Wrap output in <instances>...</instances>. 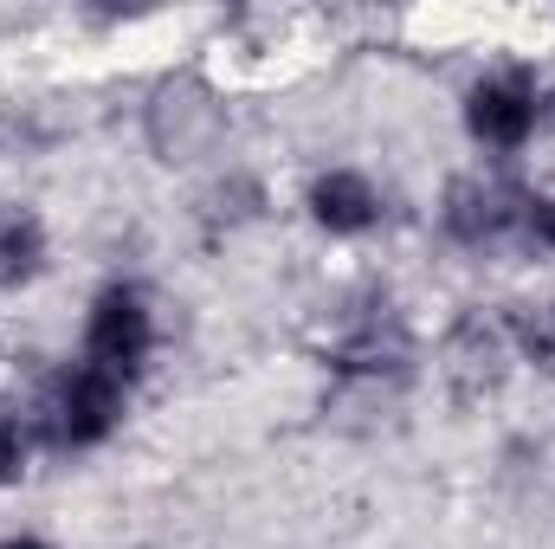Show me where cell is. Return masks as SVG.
I'll return each mask as SVG.
<instances>
[{"label":"cell","instance_id":"obj_5","mask_svg":"<svg viewBox=\"0 0 555 549\" xmlns=\"http://www.w3.org/2000/svg\"><path fill=\"white\" fill-rule=\"evenodd\" d=\"M543 124V85L537 72H491L465 91V130L491 155H517Z\"/></svg>","mask_w":555,"mask_h":549},{"label":"cell","instance_id":"obj_10","mask_svg":"<svg viewBox=\"0 0 555 549\" xmlns=\"http://www.w3.org/2000/svg\"><path fill=\"white\" fill-rule=\"evenodd\" d=\"M524 246L555 259V194H530V220H524Z\"/></svg>","mask_w":555,"mask_h":549},{"label":"cell","instance_id":"obj_1","mask_svg":"<svg viewBox=\"0 0 555 549\" xmlns=\"http://www.w3.org/2000/svg\"><path fill=\"white\" fill-rule=\"evenodd\" d=\"M124 408H130V382H117V375H104V369H91V362L78 356V362H65V369L46 382V395H39V426H46L52 446L85 452V446H104V439L117 433Z\"/></svg>","mask_w":555,"mask_h":549},{"label":"cell","instance_id":"obj_7","mask_svg":"<svg viewBox=\"0 0 555 549\" xmlns=\"http://www.w3.org/2000/svg\"><path fill=\"white\" fill-rule=\"evenodd\" d=\"M304 207H310V220H317L323 233H336V240H356V233H375V227H382V188H375L369 175H356V168H323V175L310 181Z\"/></svg>","mask_w":555,"mask_h":549},{"label":"cell","instance_id":"obj_12","mask_svg":"<svg viewBox=\"0 0 555 549\" xmlns=\"http://www.w3.org/2000/svg\"><path fill=\"white\" fill-rule=\"evenodd\" d=\"M0 549H52V544H46V537H7Z\"/></svg>","mask_w":555,"mask_h":549},{"label":"cell","instance_id":"obj_6","mask_svg":"<svg viewBox=\"0 0 555 549\" xmlns=\"http://www.w3.org/2000/svg\"><path fill=\"white\" fill-rule=\"evenodd\" d=\"M511 323L504 317H485V310H465L452 330H446V382L465 408L491 401L511 375Z\"/></svg>","mask_w":555,"mask_h":549},{"label":"cell","instance_id":"obj_3","mask_svg":"<svg viewBox=\"0 0 555 549\" xmlns=\"http://www.w3.org/2000/svg\"><path fill=\"white\" fill-rule=\"evenodd\" d=\"M323 362L343 375V382H408L414 369V336L401 323V310L388 297H369L362 310H349V323L336 330V343L323 349Z\"/></svg>","mask_w":555,"mask_h":549},{"label":"cell","instance_id":"obj_8","mask_svg":"<svg viewBox=\"0 0 555 549\" xmlns=\"http://www.w3.org/2000/svg\"><path fill=\"white\" fill-rule=\"evenodd\" d=\"M39 266H46V227L20 207H0V291L39 278Z\"/></svg>","mask_w":555,"mask_h":549},{"label":"cell","instance_id":"obj_4","mask_svg":"<svg viewBox=\"0 0 555 549\" xmlns=\"http://www.w3.org/2000/svg\"><path fill=\"white\" fill-rule=\"evenodd\" d=\"M524 220H530V188H517L511 175H459L446 188V233L472 253L524 240Z\"/></svg>","mask_w":555,"mask_h":549},{"label":"cell","instance_id":"obj_9","mask_svg":"<svg viewBox=\"0 0 555 549\" xmlns=\"http://www.w3.org/2000/svg\"><path fill=\"white\" fill-rule=\"evenodd\" d=\"M504 323H511V349H517L530 369L555 375V297L550 304H517Z\"/></svg>","mask_w":555,"mask_h":549},{"label":"cell","instance_id":"obj_2","mask_svg":"<svg viewBox=\"0 0 555 549\" xmlns=\"http://www.w3.org/2000/svg\"><path fill=\"white\" fill-rule=\"evenodd\" d=\"M155 356V310H149V291L130 278H111L98 297H91V317H85V362L130 382L149 369Z\"/></svg>","mask_w":555,"mask_h":549},{"label":"cell","instance_id":"obj_11","mask_svg":"<svg viewBox=\"0 0 555 549\" xmlns=\"http://www.w3.org/2000/svg\"><path fill=\"white\" fill-rule=\"evenodd\" d=\"M20 459H26L20 420H13V408H7V401H0V485H13V478H20Z\"/></svg>","mask_w":555,"mask_h":549}]
</instances>
